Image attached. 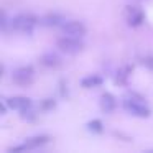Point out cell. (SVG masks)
Returning a JSON list of instances; mask_svg holds the SVG:
<instances>
[{
  "instance_id": "obj_1",
  "label": "cell",
  "mask_w": 153,
  "mask_h": 153,
  "mask_svg": "<svg viewBox=\"0 0 153 153\" xmlns=\"http://www.w3.org/2000/svg\"><path fill=\"white\" fill-rule=\"evenodd\" d=\"M56 45L61 51H64V53H68V54H76V53H79V51H82V48H84L82 41H81L79 38L68 36V35H64L63 38H59V40L56 41Z\"/></svg>"
},
{
  "instance_id": "obj_2",
  "label": "cell",
  "mask_w": 153,
  "mask_h": 153,
  "mask_svg": "<svg viewBox=\"0 0 153 153\" xmlns=\"http://www.w3.org/2000/svg\"><path fill=\"white\" fill-rule=\"evenodd\" d=\"M33 76H35V71L31 66H22L17 68V69L12 73V81L18 86H30L33 82Z\"/></svg>"
},
{
  "instance_id": "obj_3",
  "label": "cell",
  "mask_w": 153,
  "mask_h": 153,
  "mask_svg": "<svg viewBox=\"0 0 153 153\" xmlns=\"http://www.w3.org/2000/svg\"><path fill=\"white\" fill-rule=\"evenodd\" d=\"M123 107L128 110L132 115L135 117H142V119H146V117L152 115V110L142 102V100H137V99H125L123 100Z\"/></svg>"
},
{
  "instance_id": "obj_4",
  "label": "cell",
  "mask_w": 153,
  "mask_h": 153,
  "mask_svg": "<svg viewBox=\"0 0 153 153\" xmlns=\"http://www.w3.org/2000/svg\"><path fill=\"white\" fill-rule=\"evenodd\" d=\"M35 23H36V18L31 15H17L15 18H12V27L22 33H31Z\"/></svg>"
},
{
  "instance_id": "obj_5",
  "label": "cell",
  "mask_w": 153,
  "mask_h": 153,
  "mask_svg": "<svg viewBox=\"0 0 153 153\" xmlns=\"http://www.w3.org/2000/svg\"><path fill=\"white\" fill-rule=\"evenodd\" d=\"M63 33L68 36H74V38H82L86 35V25L82 22H66L61 25Z\"/></svg>"
},
{
  "instance_id": "obj_6",
  "label": "cell",
  "mask_w": 153,
  "mask_h": 153,
  "mask_svg": "<svg viewBox=\"0 0 153 153\" xmlns=\"http://www.w3.org/2000/svg\"><path fill=\"white\" fill-rule=\"evenodd\" d=\"M7 104H8L10 109L22 112V110H27L31 107V99H28V97H25V96H13V97H10V99H7Z\"/></svg>"
},
{
  "instance_id": "obj_7",
  "label": "cell",
  "mask_w": 153,
  "mask_h": 153,
  "mask_svg": "<svg viewBox=\"0 0 153 153\" xmlns=\"http://www.w3.org/2000/svg\"><path fill=\"white\" fill-rule=\"evenodd\" d=\"M41 64H45L46 68H58L61 66V58L58 56L56 53H45L43 56H41Z\"/></svg>"
},
{
  "instance_id": "obj_8",
  "label": "cell",
  "mask_w": 153,
  "mask_h": 153,
  "mask_svg": "<svg viewBox=\"0 0 153 153\" xmlns=\"http://www.w3.org/2000/svg\"><path fill=\"white\" fill-rule=\"evenodd\" d=\"M115 105H117V102H115V97L112 94H109V92L102 94V97H100V107H102L104 112H107V114L112 112L115 109Z\"/></svg>"
},
{
  "instance_id": "obj_9",
  "label": "cell",
  "mask_w": 153,
  "mask_h": 153,
  "mask_svg": "<svg viewBox=\"0 0 153 153\" xmlns=\"http://www.w3.org/2000/svg\"><path fill=\"white\" fill-rule=\"evenodd\" d=\"M64 22L66 20L58 13H50V15H46V17L41 18V25H45V27H59V25H63Z\"/></svg>"
},
{
  "instance_id": "obj_10",
  "label": "cell",
  "mask_w": 153,
  "mask_h": 153,
  "mask_svg": "<svg viewBox=\"0 0 153 153\" xmlns=\"http://www.w3.org/2000/svg\"><path fill=\"white\" fill-rule=\"evenodd\" d=\"M48 140L50 138H48L46 135H36V137L28 138L23 145H25L27 150H33V148H36V146H41V145H45V143H48Z\"/></svg>"
},
{
  "instance_id": "obj_11",
  "label": "cell",
  "mask_w": 153,
  "mask_h": 153,
  "mask_svg": "<svg viewBox=\"0 0 153 153\" xmlns=\"http://www.w3.org/2000/svg\"><path fill=\"white\" fill-rule=\"evenodd\" d=\"M102 84V77L100 76H96V74H92V76H87L84 77L82 81H81V86L84 87V89H92V87H97Z\"/></svg>"
},
{
  "instance_id": "obj_12",
  "label": "cell",
  "mask_w": 153,
  "mask_h": 153,
  "mask_svg": "<svg viewBox=\"0 0 153 153\" xmlns=\"http://www.w3.org/2000/svg\"><path fill=\"white\" fill-rule=\"evenodd\" d=\"M143 22V13L140 10H132V13H130L128 17V25H132V27H138L140 23Z\"/></svg>"
},
{
  "instance_id": "obj_13",
  "label": "cell",
  "mask_w": 153,
  "mask_h": 153,
  "mask_svg": "<svg viewBox=\"0 0 153 153\" xmlns=\"http://www.w3.org/2000/svg\"><path fill=\"white\" fill-rule=\"evenodd\" d=\"M87 128H89L91 132H94V133H100L104 130V125H102V122H100L99 119H94V120H91V122L87 123Z\"/></svg>"
},
{
  "instance_id": "obj_14",
  "label": "cell",
  "mask_w": 153,
  "mask_h": 153,
  "mask_svg": "<svg viewBox=\"0 0 153 153\" xmlns=\"http://www.w3.org/2000/svg\"><path fill=\"white\" fill-rule=\"evenodd\" d=\"M54 105H56V102H54L53 99H45V100H43V104H41V107H43L45 110H50V109H53Z\"/></svg>"
}]
</instances>
